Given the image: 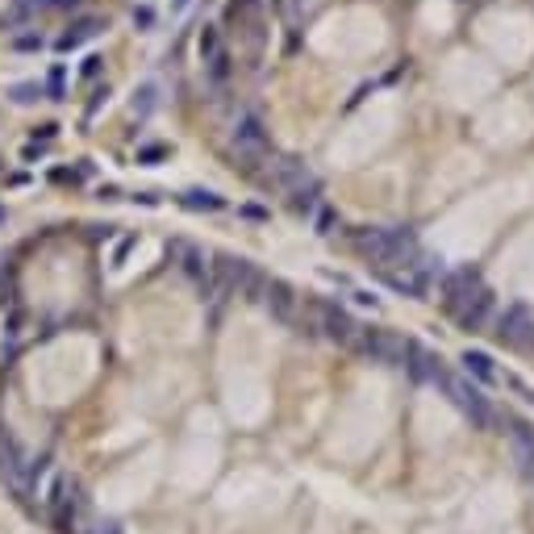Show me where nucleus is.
<instances>
[{"label": "nucleus", "mask_w": 534, "mask_h": 534, "mask_svg": "<svg viewBox=\"0 0 534 534\" xmlns=\"http://www.w3.org/2000/svg\"><path fill=\"white\" fill-rule=\"evenodd\" d=\"M492 309H497V301H492L489 288H480V292H472L468 301H459V305H451V317L463 326V330H480L485 321L492 317Z\"/></svg>", "instance_id": "obj_3"}, {"label": "nucleus", "mask_w": 534, "mask_h": 534, "mask_svg": "<svg viewBox=\"0 0 534 534\" xmlns=\"http://www.w3.org/2000/svg\"><path fill=\"white\" fill-rule=\"evenodd\" d=\"M388 288H397V292H405V297H426L430 280H426L417 267H405V271H388Z\"/></svg>", "instance_id": "obj_7"}, {"label": "nucleus", "mask_w": 534, "mask_h": 534, "mask_svg": "<svg viewBox=\"0 0 534 534\" xmlns=\"http://www.w3.org/2000/svg\"><path fill=\"white\" fill-rule=\"evenodd\" d=\"M463 367L472 376H480V380H497V367H492V359L485 351H463Z\"/></svg>", "instance_id": "obj_8"}, {"label": "nucleus", "mask_w": 534, "mask_h": 534, "mask_svg": "<svg viewBox=\"0 0 534 534\" xmlns=\"http://www.w3.org/2000/svg\"><path fill=\"white\" fill-rule=\"evenodd\" d=\"M443 388L446 397H451V405L472 422V426H480V430H489L492 422H497V413H492L489 397L472 384V380H463V376H443Z\"/></svg>", "instance_id": "obj_1"}, {"label": "nucleus", "mask_w": 534, "mask_h": 534, "mask_svg": "<svg viewBox=\"0 0 534 534\" xmlns=\"http://www.w3.org/2000/svg\"><path fill=\"white\" fill-rule=\"evenodd\" d=\"M355 301H359V305H372V309L380 305V297H376V292H367V288H359V292H355Z\"/></svg>", "instance_id": "obj_9"}, {"label": "nucleus", "mask_w": 534, "mask_h": 534, "mask_svg": "<svg viewBox=\"0 0 534 534\" xmlns=\"http://www.w3.org/2000/svg\"><path fill=\"white\" fill-rule=\"evenodd\" d=\"M405 372L417 380V384H443V363L430 355L426 347H417V343H409V355H405Z\"/></svg>", "instance_id": "obj_5"}, {"label": "nucleus", "mask_w": 534, "mask_h": 534, "mask_svg": "<svg viewBox=\"0 0 534 534\" xmlns=\"http://www.w3.org/2000/svg\"><path fill=\"white\" fill-rule=\"evenodd\" d=\"M497 334L509 343V347H534V317L522 305H509V309L497 317Z\"/></svg>", "instance_id": "obj_2"}, {"label": "nucleus", "mask_w": 534, "mask_h": 534, "mask_svg": "<svg viewBox=\"0 0 534 534\" xmlns=\"http://www.w3.org/2000/svg\"><path fill=\"white\" fill-rule=\"evenodd\" d=\"M326 334L334 343H359V326L338 309V305H326Z\"/></svg>", "instance_id": "obj_6"}, {"label": "nucleus", "mask_w": 534, "mask_h": 534, "mask_svg": "<svg viewBox=\"0 0 534 534\" xmlns=\"http://www.w3.org/2000/svg\"><path fill=\"white\" fill-rule=\"evenodd\" d=\"M485 284H480V271L476 267H455V271H446L443 275V297H446V309L451 305H459V301H468L472 292H480Z\"/></svg>", "instance_id": "obj_4"}]
</instances>
